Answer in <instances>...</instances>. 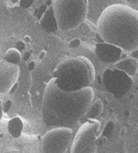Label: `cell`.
Masks as SVG:
<instances>
[{"instance_id": "22", "label": "cell", "mask_w": 138, "mask_h": 153, "mask_svg": "<svg viewBox=\"0 0 138 153\" xmlns=\"http://www.w3.org/2000/svg\"><path fill=\"white\" fill-rule=\"evenodd\" d=\"M45 56H47V51H39V60H42Z\"/></svg>"}, {"instance_id": "7", "label": "cell", "mask_w": 138, "mask_h": 153, "mask_svg": "<svg viewBox=\"0 0 138 153\" xmlns=\"http://www.w3.org/2000/svg\"><path fill=\"white\" fill-rule=\"evenodd\" d=\"M20 68L17 64L0 61V93H8L12 86L18 82Z\"/></svg>"}, {"instance_id": "6", "label": "cell", "mask_w": 138, "mask_h": 153, "mask_svg": "<svg viewBox=\"0 0 138 153\" xmlns=\"http://www.w3.org/2000/svg\"><path fill=\"white\" fill-rule=\"evenodd\" d=\"M71 128H53L42 136L44 153H65L72 140Z\"/></svg>"}, {"instance_id": "13", "label": "cell", "mask_w": 138, "mask_h": 153, "mask_svg": "<svg viewBox=\"0 0 138 153\" xmlns=\"http://www.w3.org/2000/svg\"><path fill=\"white\" fill-rule=\"evenodd\" d=\"M3 60L6 62L12 63V64H17L22 60V53L21 51H19L17 48H11L5 51L4 56H3Z\"/></svg>"}, {"instance_id": "15", "label": "cell", "mask_w": 138, "mask_h": 153, "mask_svg": "<svg viewBox=\"0 0 138 153\" xmlns=\"http://www.w3.org/2000/svg\"><path fill=\"white\" fill-rule=\"evenodd\" d=\"M81 45V40L79 38H75L68 43V47L70 48H77Z\"/></svg>"}, {"instance_id": "14", "label": "cell", "mask_w": 138, "mask_h": 153, "mask_svg": "<svg viewBox=\"0 0 138 153\" xmlns=\"http://www.w3.org/2000/svg\"><path fill=\"white\" fill-rule=\"evenodd\" d=\"M47 6L45 5H42V6H39V8H37L35 10V17L38 19V20H39V19H41L42 17V15L45 14V12L47 11Z\"/></svg>"}, {"instance_id": "27", "label": "cell", "mask_w": 138, "mask_h": 153, "mask_svg": "<svg viewBox=\"0 0 138 153\" xmlns=\"http://www.w3.org/2000/svg\"><path fill=\"white\" fill-rule=\"evenodd\" d=\"M3 118V111H2V103H1V100H0V120H2Z\"/></svg>"}, {"instance_id": "11", "label": "cell", "mask_w": 138, "mask_h": 153, "mask_svg": "<svg viewBox=\"0 0 138 153\" xmlns=\"http://www.w3.org/2000/svg\"><path fill=\"white\" fill-rule=\"evenodd\" d=\"M23 128H24L23 120L20 118H18V117L11 119L8 122V125H7L8 132L10 133V135L15 138H18L21 136L22 131H23Z\"/></svg>"}, {"instance_id": "9", "label": "cell", "mask_w": 138, "mask_h": 153, "mask_svg": "<svg viewBox=\"0 0 138 153\" xmlns=\"http://www.w3.org/2000/svg\"><path fill=\"white\" fill-rule=\"evenodd\" d=\"M39 24H41V27L47 33H54L55 31L58 30L57 22L54 17L51 6H48L47 8V11L45 12L42 17L39 19Z\"/></svg>"}, {"instance_id": "12", "label": "cell", "mask_w": 138, "mask_h": 153, "mask_svg": "<svg viewBox=\"0 0 138 153\" xmlns=\"http://www.w3.org/2000/svg\"><path fill=\"white\" fill-rule=\"evenodd\" d=\"M103 111H104L103 102L101 101V99H97L95 102H92L84 117H86L88 120H97L103 114Z\"/></svg>"}, {"instance_id": "19", "label": "cell", "mask_w": 138, "mask_h": 153, "mask_svg": "<svg viewBox=\"0 0 138 153\" xmlns=\"http://www.w3.org/2000/svg\"><path fill=\"white\" fill-rule=\"evenodd\" d=\"M31 58V51H26L22 54V59L24 61H28Z\"/></svg>"}, {"instance_id": "24", "label": "cell", "mask_w": 138, "mask_h": 153, "mask_svg": "<svg viewBox=\"0 0 138 153\" xmlns=\"http://www.w3.org/2000/svg\"><path fill=\"white\" fill-rule=\"evenodd\" d=\"M125 1L128 3V4H131V5H135V6H138V0H125Z\"/></svg>"}, {"instance_id": "10", "label": "cell", "mask_w": 138, "mask_h": 153, "mask_svg": "<svg viewBox=\"0 0 138 153\" xmlns=\"http://www.w3.org/2000/svg\"><path fill=\"white\" fill-rule=\"evenodd\" d=\"M114 68L123 71L128 76H135L138 73V60L131 57L123 58L114 63Z\"/></svg>"}, {"instance_id": "3", "label": "cell", "mask_w": 138, "mask_h": 153, "mask_svg": "<svg viewBox=\"0 0 138 153\" xmlns=\"http://www.w3.org/2000/svg\"><path fill=\"white\" fill-rule=\"evenodd\" d=\"M53 78L59 89L74 92L91 87L95 80V68L85 56L67 57L56 66Z\"/></svg>"}, {"instance_id": "17", "label": "cell", "mask_w": 138, "mask_h": 153, "mask_svg": "<svg viewBox=\"0 0 138 153\" xmlns=\"http://www.w3.org/2000/svg\"><path fill=\"white\" fill-rule=\"evenodd\" d=\"M33 2H34V0H20L19 5L22 8H29L33 4Z\"/></svg>"}, {"instance_id": "21", "label": "cell", "mask_w": 138, "mask_h": 153, "mask_svg": "<svg viewBox=\"0 0 138 153\" xmlns=\"http://www.w3.org/2000/svg\"><path fill=\"white\" fill-rule=\"evenodd\" d=\"M18 87H19V83H18V82H16V83L14 84V85L12 86V88L10 89V91H9L8 93H10V94H14V93L16 92V91H17Z\"/></svg>"}, {"instance_id": "18", "label": "cell", "mask_w": 138, "mask_h": 153, "mask_svg": "<svg viewBox=\"0 0 138 153\" xmlns=\"http://www.w3.org/2000/svg\"><path fill=\"white\" fill-rule=\"evenodd\" d=\"M15 48H17L19 51H22L25 50V43L23 41H18L17 43H16V47Z\"/></svg>"}, {"instance_id": "2", "label": "cell", "mask_w": 138, "mask_h": 153, "mask_svg": "<svg viewBox=\"0 0 138 153\" xmlns=\"http://www.w3.org/2000/svg\"><path fill=\"white\" fill-rule=\"evenodd\" d=\"M97 31L105 43L130 53L138 48V10L125 4L107 6L97 21Z\"/></svg>"}, {"instance_id": "16", "label": "cell", "mask_w": 138, "mask_h": 153, "mask_svg": "<svg viewBox=\"0 0 138 153\" xmlns=\"http://www.w3.org/2000/svg\"><path fill=\"white\" fill-rule=\"evenodd\" d=\"M12 101L11 100H7V101H5L4 103L2 104V111H3V113H7L9 112V110L11 109V107H12Z\"/></svg>"}, {"instance_id": "25", "label": "cell", "mask_w": 138, "mask_h": 153, "mask_svg": "<svg viewBox=\"0 0 138 153\" xmlns=\"http://www.w3.org/2000/svg\"><path fill=\"white\" fill-rule=\"evenodd\" d=\"M23 41H24V43H31L32 38L30 37V36H25V37L23 38Z\"/></svg>"}, {"instance_id": "5", "label": "cell", "mask_w": 138, "mask_h": 153, "mask_svg": "<svg viewBox=\"0 0 138 153\" xmlns=\"http://www.w3.org/2000/svg\"><path fill=\"white\" fill-rule=\"evenodd\" d=\"M100 128L101 123L97 120H89L84 123L72 140L70 153H96Z\"/></svg>"}, {"instance_id": "29", "label": "cell", "mask_w": 138, "mask_h": 153, "mask_svg": "<svg viewBox=\"0 0 138 153\" xmlns=\"http://www.w3.org/2000/svg\"><path fill=\"white\" fill-rule=\"evenodd\" d=\"M137 128H138V125H137Z\"/></svg>"}, {"instance_id": "28", "label": "cell", "mask_w": 138, "mask_h": 153, "mask_svg": "<svg viewBox=\"0 0 138 153\" xmlns=\"http://www.w3.org/2000/svg\"><path fill=\"white\" fill-rule=\"evenodd\" d=\"M136 106L138 107V101H137V102H136Z\"/></svg>"}, {"instance_id": "1", "label": "cell", "mask_w": 138, "mask_h": 153, "mask_svg": "<svg viewBox=\"0 0 138 153\" xmlns=\"http://www.w3.org/2000/svg\"><path fill=\"white\" fill-rule=\"evenodd\" d=\"M94 100V89L86 87L74 92L59 89L53 77L42 97V120L50 128H70L84 118Z\"/></svg>"}, {"instance_id": "8", "label": "cell", "mask_w": 138, "mask_h": 153, "mask_svg": "<svg viewBox=\"0 0 138 153\" xmlns=\"http://www.w3.org/2000/svg\"><path fill=\"white\" fill-rule=\"evenodd\" d=\"M98 58L106 63H116L122 57V50L108 43H99L95 48Z\"/></svg>"}, {"instance_id": "26", "label": "cell", "mask_w": 138, "mask_h": 153, "mask_svg": "<svg viewBox=\"0 0 138 153\" xmlns=\"http://www.w3.org/2000/svg\"><path fill=\"white\" fill-rule=\"evenodd\" d=\"M9 2L11 3L13 6H17V5H19L20 0H9Z\"/></svg>"}, {"instance_id": "23", "label": "cell", "mask_w": 138, "mask_h": 153, "mask_svg": "<svg viewBox=\"0 0 138 153\" xmlns=\"http://www.w3.org/2000/svg\"><path fill=\"white\" fill-rule=\"evenodd\" d=\"M35 66H36V62H35V61H31V62H29V64H28V69L30 71L34 70L35 69Z\"/></svg>"}, {"instance_id": "4", "label": "cell", "mask_w": 138, "mask_h": 153, "mask_svg": "<svg viewBox=\"0 0 138 153\" xmlns=\"http://www.w3.org/2000/svg\"><path fill=\"white\" fill-rule=\"evenodd\" d=\"M51 7L58 30L70 32L80 27L86 20L89 2L88 0H53Z\"/></svg>"}, {"instance_id": "20", "label": "cell", "mask_w": 138, "mask_h": 153, "mask_svg": "<svg viewBox=\"0 0 138 153\" xmlns=\"http://www.w3.org/2000/svg\"><path fill=\"white\" fill-rule=\"evenodd\" d=\"M130 55H131V58L138 60V48L137 50H134L132 51H130Z\"/></svg>"}]
</instances>
